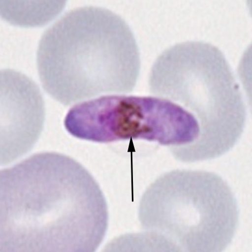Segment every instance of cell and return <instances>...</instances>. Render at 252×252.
Listing matches in <instances>:
<instances>
[{"mask_svg": "<svg viewBox=\"0 0 252 252\" xmlns=\"http://www.w3.org/2000/svg\"><path fill=\"white\" fill-rule=\"evenodd\" d=\"M0 203L1 252H94L108 228L97 182L59 153L36 154L2 170Z\"/></svg>", "mask_w": 252, "mask_h": 252, "instance_id": "cell-1", "label": "cell"}, {"mask_svg": "<svg viewBox=\"0 0 252 252\" xmlns=\"http://www.w3.org/2000/svg\"><path fill=\"white\" fill-rule=\"evenodd\" d=\"M43 90L65 106L109 93H129L141 70L133 32L108 9L68 11L43 34L36 55Z\"/></svg>", "mask_w": 252, "mask_h": 252, "instance_id": "cell-2", "label": "cell"}, {"mask_svg": "<svg viewBox=\"0 0 252 252\" xmlns=\"http://www.w3.org/2000/svg\"><path fill=\"white\" fill-rule=\"evenodd\" d=\"M149 90L156 97L184 106L196 117L199 140L184 162L218 158L240 140L247 108L223 53L203 41H187L165 50L150 71Z\"/></svg>", "mask_w": 252, "mask_h": 252, "instance_id": "cell-3", "label": "cell"}, {"mask_svg": "<svg viewBox=\"0 0 252 252\" xmlns=\"http://www.w3.org/2000/svg\"><path fill=\"white\" fill-rule=\"evenodd\" d=\"M138 217L142 239L153 250L219 252L235 236L239 210L232 189L219 174L176 169L147 188Z\"/></svg>", "mask_w": 252, "mask_h": 252, "instance_id": "cell-4", "label": "cell"}, {"mask_svg": "<svg viewBox=\"0 0 252 252\" xmlns=\"http://www.w3.org/2000/svg\"><path fill=\"white\" fill-rule=\"evenodd\" d=\"M71 123L79 139L108 143L130 139L170 148L189 146L199 131L197 120L179 104L158 97L110 95L75 105Z\"/></svg>", "mask_w": 252, "mask_h": 252, "instance_id": "cell-5", "label": "cell"}, {"mask_svg": "<svg viewBox=\"0 0 252 252\" xmlns=\"http://www.w3.org/2000/svg\"><path fill=\"white\" fill-rule=\"evenodd\" d=\"M1 164L14 161L33 148L45 121V105L39 87L12 70L1 73Z\"/></svg>", "mask_w": 252, "mask_h": 252, "instance_id": "cell-6", "label": "cell"}]
</instances>
